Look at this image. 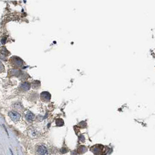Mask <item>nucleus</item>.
Segmentation results:
<instances>
[{"label":"nucleus","mask_w":155,"mask_h":155,"mask_svg":"<svg viewBox=\"0 0 155 155\" xmlns=\"http://www.w3.org/2000/svg\"><path fill=\"white\" fill-rule=\"evenodd\" d=\"M37 153L38 155H49L47 149L43 145L39 146L37 149Z\"/></svg>","instance_id":"f257e3e1"},{"label":"nucleus","mask_w":155,"mask_h":155,"mask_svg":"<svg viewBox=\"0 0 155 155\" xmlns=\"http://www.w3.org/2000/svg\"><path fill=\"white\" fill-rule=\"evenodd\" d=\"M41 99L44 102L48 103L50 101L51 95L48 92H43L40 95Z\"/></svg>","instance_id":"f03ea898"},{"label":"nucleus","mask_w":155,"mask_h":155,"mask_svg":"<svg viewBox=\"0 0 155 155\" xmlns=\"http://www.w3.org/2000/svg\"><path fill=\"white\" fill-rule=\"evenodd\" d=\"M9 116L11 118L12 120L14 122H16L19 120L20 118V115L17 112L11 111L9 113Z\"/></svg>","instance_id":"7ed1b4c3"},{"label":"nucleus","mask_w":155,"mask_h":155,"mask_svg":"<svg viewBox=\"0 0 155 155\" xmlns=\"http://www.w3.org/2000/svg\"><path fill=\"white\" fill-rule=\"evenodd\" d=\"M34 118H35V115L32 113L31 112L28 111V113L26 114V119L27 120V121L29 122H32L34 120Z\"/></svg>","instance_id":"20e7f679"},{"label":"nucleus","mask_w":155,"mask_h":155,"mask_svg":"<svg viewBox=\"0 0 155 155\" xmlns=\"http://www.w3.org/2000/svg\"><path fill=\"white\" fill-rule=\"evenodd\" d=\"M20 88L22 90L24 91H28L30 88V85L28 82H24L22 83L20 85Z\"/></svg>","instance_id":"39448f33"},{"label":"nucleus","mask_w":155,"mask_h":155,"mask_svg":"<svg viewBox=\"0 0 155 155\" xmlns=\"http://www.w3.org/2000/svg\"><path fill=\"white\" fill-rule=\"evenodd\" d=\"M5 40H6V38L5 37H4L3 39H2V40H1V41H2V44H4L5 43Z\"/></svg>","instance_id":"423d86ee"}]
</instances>
